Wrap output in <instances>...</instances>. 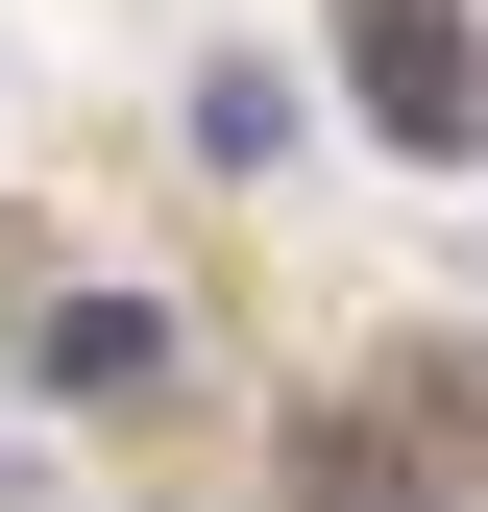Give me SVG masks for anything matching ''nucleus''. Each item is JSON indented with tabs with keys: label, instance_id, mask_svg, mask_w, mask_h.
<instances>
[{
	"label": "nucleus",
	"instance_id": "1",
	"mask_svg": "<svg viewBox=\"0 0 488 512\" xmlns=\"http://www.w3.org/2000/svg\"><path fill=\"white\" fill-rule=\"evenodd\" d=\"M342 74L391 147H488V74H464V0H342Z\"/></svg>",
	"mask_w": 488,
	"mask_h": 512
},
{
	"label": "nucleus",
	"instance_id": "2",
	"mask_svg": "<svg viewBox=\"0 0 488 512\" xmlns=\"http://www.w3.org/2000/svg\"><path fill=\"white\" fill-rule=\"evenodd\" d=\"M49 366H74V391H171V317H147V293H74Z\"/></svg>",
	"mask_w": 488,
	"mask_h": 512
}]
</instances>
